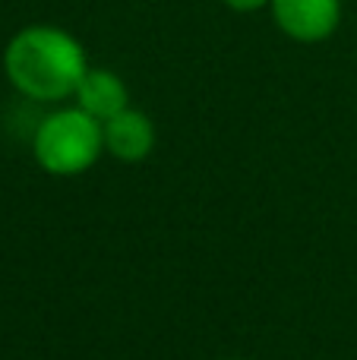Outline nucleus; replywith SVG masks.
Returning <instances> with one entry per match:
<instances>
[{
	"label": "nucleus",
	"mask_w": 357,
	"mask_h": 360,
	"mask_svg": "<svg viewBox=\"0 0 357 360\" xmlns=\"http://www.w3.org/2000/svg\"><path fill=\"white\" fill-rule=\"evenodd\" d=\"M89 70L79 38L60 25H25L6 41L4 73L22 98L57 105L76 95Z\"/></svg>",
	"instance_id": "obj_1"
},
{
	"label": "nucleus",
	"mask_w": 357,
	"mask_h": 360,
	"mask_svg": "<svg viewBox=\"0 0 357 360\" xmlns=\"http://www.w3.org/2000/svg\"><path fill=\"white\" fill-rule=\"evenodd\" d=\"M105 152V130L82 108H57L38 120L32 133V155L38 168L54 177H76L95 168Z\"/></svg>",
	"instance_id": "obj_2"
},
{
	"label": "nucleus",
	"mask_w": 357,
	"mask_h": 360,
	"mask_svg": "<svg viewBox=\"0 0 357 360\" xmlns=\"http://www.w3.org/2000/svg\"><path fill=\"white\" fill-rule=\"evenodd\" d=\"M275 25L297 44H320L342 25V0H272Z\"/></svg>",
	"instance_id": "obj_3"
},
{
	"label": "nucleus",
	"mask_w": 357,
	"mask_h": 360,
	"mask_svg": "<svg viewBox=\"0 0 357 360\" xmlns=\"http://www.w3.org/2000/svg\"><path fill=\"white\" fill-rule=\"evenodd\" d=\"M101 130H105V152L124 165L145 162L155 149V124L149 114L133 105L114 114L111 120H105Z\"/></svg>",
	"instance_id": "obj_4"
},
{
	"label": "nucleus",
	"mask_w": 357,
	"mask_h": 360,
	"mask_svg": "<svg viewBox=\"0 0 357 360\" xmlns=\"http://www.w3.org/2000/svg\"><path fill=\"white\" fill-rule=\"evenodd\" d=\"M73 98H76V108H82L98 124H105V120H111L124 108H130V89H126V82L114 70L89 67Z\"/></svg>",
	"instance_id": "obj_5"
},
{
	"label": "nucleus",
	"mask_w": 357,
	"mask_h": 360,
	"mask_svg": "<svg viewBox=\"0 0 357 360\" xmlns=\"http://www.w3.org/2000/svg\"><path fill=\"white\" fill-rule=\"evenodd\" d=\"M221 4L234 13H257V10H263V6H269L272 0H221Z\"/></svg>",
	"instance_id": "obj_6"
},
{
	"label": "nucleus",
	"mask_w": 357,
	"mask_h": 360,
	"mask_svg": "<svg viewBox=\"0 0 357 360\" xmlns=\"http://www.w3.org/2000/svg\"><path fill=\"white\" fill-rule=\"evenodd\" d=\"M221 360H247V357H221Z\"/></svg>",
	"instance_id": "obj_7"
}]
</instances>
